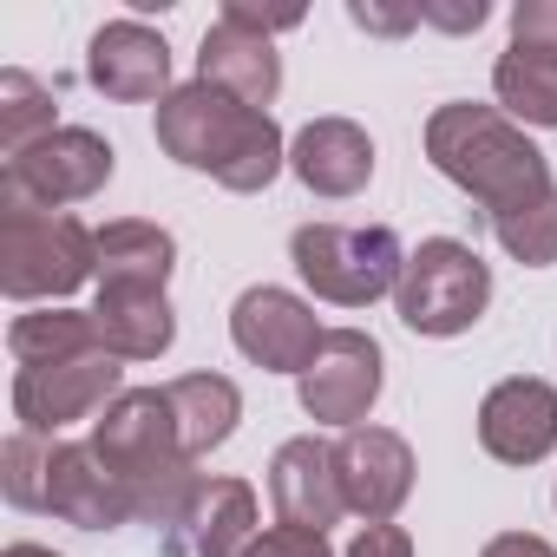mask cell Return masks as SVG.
Here are the masks:
<instances>
[{"label": "cell", "mask_w": 557, "mask_h": 557, "mask_svg": "<svg viewBox=\"0 0 557 557\" xmlns=\"http://www.w3.org/2000/svg\"><path fill=\"white\" fill-rule=\"evenodd\" d=\"M112 472L119 485L132 492V524H151L164 531V544L177 537L190 498H197V459L184 453L177 440V413H171V394L164 387H125L99 420H92V440H86Z\"/></svg>", "instance_id": "cell-1"}, {"label": "cell", "mask_w": 557, "mask_h": 557, "mask_svg": "<svg viewBox=\"0 0 557 557\" xmlns=\"http://www.w3.org/2000/svg\"><path fill=\"white\" fill-rule=\"evenodd\" d=\"M158 145L164 158H177L184 171H210L223 190L256 197L275 184V171L289 164V138L269 112L190 79L158 106Z\"/></svg>", "instance_id": "cell-2"}, {"label": "cell", "mask_w": 557, "mask_h": 557, "mask_svg": "<svg viewBox=\"0 0 557 557\" xmlns=\"http://www.w3.org/2000/svg\"><path fill=\"white\" fill-rule=\"evenodd\" d=\"M426 158H433L440 177H453L466 197L485 203V223H498V216L557 190L550 164L524 138V125H511L492 106H466V99H453L426 119Z\"/></svg>", "instance_id": "cell-3"}, {"label": "cell", "mask_w": 557, "mask_h": 557, "mask_svg": "<svg viewBox=\"0 0 557 557\" xmlns=\"http://www.w3.org/2000/svg\"><path fill=\"white\" fill-rule=\"evenodd\" d=\"M99 275V230L73 210H40L21 197H0V289L14 302H66Z\"/></svg>", "instance_id": "cell-4"}, {"label": "cell", "mask_w": 557, "mask_h": 557, "mask_svg": "<svg viewBox=\"0 0 557 557\" xmlns=\"http://www.w3.org/2000/svg\"><path fill=\"white\" fill-rule=\"evenodd\" d=\"M289 256H296V275L335 309H368L381 296L400 289V269H407V249L387 223H302L289 236Z\"/></svg>", "instance_id": "cell-5"}, {"label": "cell", "mask_w": 557, "mask_h": 557, "mask_svg": "<svg viewBox=\"0 0 557 557\" xmlns=\"http://www.w3.org/2000/svg\"><path fill=\"white\" fill-rule=\"evenodd\" d=\"M485 302H492V269H485V256H479L472 243H459V236H426V243L407 256L400 289H394L400 322H407L413 335H433V342L466 335V329L485 315Z\"/></svg>", "instance_id": "cell-6"}, {"label": "cell", "mask_w": 557, "mask_h": 557, "mask_svg": "<svg viewBox=\"0 0 557 557\" xmlns=\"http://www.w3.org/2000/svg\"><path fill=\"white\" fill-rule=\"evenodd\" d=\"M119 151L86 132V125H60L53 138H40L34 151L8 158V177H0V197H21V203H40V210H66V203H86L106 190Z\"/></svg>", "instance_id": "cell-7"}, {"label": "cell", "mask_w": 557, "mask_h": 557, "mask_svg": "<svg viewBox=\"0 0 557 557\" xmlns=\"http://www.w3.org/2000/svg\"><path fill=\"white\" fill-rule=\"evenodd\" d=\"M381 381H387V361H381V342L361 335V329H329L322 355L296 374V394H302V413L322 420V426H361L381 400Z\"/></svg>", "instance_id": "cell-8"}, {"label": "cell", "mask_w": 557, "mask_h": 557, "mask_svg": "<svg viewBox=\"0 0 557 557\" xmlns=\"http://www.w3.org/2000/svg\"><path fill=\"white\" fill-rule=\"evenodd\" d=\"M230 342H236V355L256 361L262 374H302V368L322 355L329 329L315 322V309H309L302 296L262 283V289H243V296H236V309H230Z\"/></svg>", "instance_id": "cell-9"}, {"label": "cell", "mask_w": 557, "mask_h": 557, "mask_svg": "<svg viewBox=\"0 0 557 557\" xmlns=\"http://www.w3.org/2000/svg\"><path fill=\"white\" fill-rule=\"evenodd\" d=\"M119 355H79V361H60V368H21L14 374V420L21 433H60L73 420H92L106 413L125 387H119Z\"/></svg>", "instance_id": "cell-10"}, {"label": "cell", "mask_w": 557, "mask_h": 557, "mask_svg": "<svg viewBox=\"0 0 557 557\" xmlns=\"http://www.w3.org/2000/svg\"><path fill=\"white\" fill-rule=\"evenodd\" d=\"M335 472L348 511H361L368 524H394V511L413 498V446L387 426H348L335 440Z\"/></svg>", "instance_id": "cell-11"}, {"label": "cell", "mask_w": 557, "mask_h": 557, "mask_svg": "<svg viewBox=\"0 0 557 557\" xmlns=\"http://www.w3.org/2000/svg\"><path fill=\"white\" fill-rule=\"evenodd\" d=\"M479 446L498 466H537L557 453V387L537 374H511L479 400Z\"/></svg>", "instance_id": "cell-12"}, {"label": "cell", "mask_w": 557, "mask_h": 557, "mask_svg": "<svg viewBox=\"0 0 557 557\" xmlns=\"http://www.w3.org/2000/svg\"><path fill=\"white\" fill-rule=\"evenodd\" d=\"M86 79L106 92V99H125V106H145V99H171V47L158 27L145 21H106L86 47Z\"/></svg>", "instance_id": "cell-13"}, {"label": "cell", "mask_w": 557, "mask_h": 557, "mask_svg": "<svg viewBox=\"0 0 557 557\" xmlns=\"http://www.w3.org/2000/svg\"><path fill=\"white\" fill-rule=\"evenodd\" d=\"M269 505H275V518H283V524H302V531H322L329 537V524L348 511L342 472H335V446L315 440V433L275 446V459H269Z\"/></svg>", "instance_id": "cell-14"}, {"label": "cell", "mask_w": 557, "mask_h": 557, "mask_svg": "<svg viewBox=\"0 0 557 557\" xmlns=\"http://www.w3.org/2000/svg\"><path fill=\"white\" fill-rule=\"evenodd\" d=\"M197 79L230 92V99H243V106H256V112H269L275 92H283V53H275L269 34H249V27L216 14V27L197 47Z\"/></svg>", "instance_id": "cell-15"}, {"label": "cell", "mask_w": 557, "mask_h": 557, "mask_svg": "<svg viewBox=\"0 0 557 557\" xmlns=\"http://www.w3.org/2000/svg\"><path fill=\"white\" fill-rule=\"evenodd\" d=\"M47 511L60 524H79V531H119V524H132V492L119 485V472L92 446H53Z\"/></svg>", "instance_id": "cell-16"}, {"label": "cell", "mask_w": 557, "mask_h": 557, "mask_svg": "<svg viewBox=\"0 0 557 557\" xmlns=\"http://www.w3.org/2000/svg\"><path fill=\"white\" fill-rule=\"evenodd\" d=\"M289 171L315 197H355L374 177V138L355 119H309L289 145Z\"/></svg>", "instance_id": "cell-17"}, {"label": "cell", "mask_w": 557, "mask_h": 557, "mask_svg": "<svg viewBox=\"0 0 557 557\" xmlns=\"http://www.w3.org/2000/svg\"><path fill=\"white\" fill-rule=\"evenodd\" d=\"M256 537H262L256 492L243 479H203L197 498H190V511H184V524H177V537L164 550L171 557H243Z\"/></svg>", "instance_id": "cell-18"}, {"label": "cell", "mask_w": 557, "mask_h": 557, "mask_svg": "<svg viewBox=\"0 0 557 557\" xmlns=\"http://www.w3.org/2000/svg\"><path fill=\"white\" fill-rule=\"evenodd\" d=\"M92 329H99V348L119 361H158L177 342V315L164 289H99Z\"/></svg>", "instance_id": "cell-19"}, {"label": "cell", "mask_w": 557, "mask_h": 557, "mask_svg": "<svg viewBox=\"0 0 557 557\" xmlns=\"http://www.w3.org/2000/svg\"><path fill=\"white\" fill-rule=\"evenodd\" d=\"M171 269H177L171 230L145 216H119L99 230V289H164Z\"/></svg>", "instance_id": "cell-20"}, {"label": "cell", "mask_w": 557, "mask_h": 557, "mask_svg": "<svg viewBox=\"0 0 557 557\" xmlns=\"http://www.w3.org/2000/svg\"><path fill=\"white\" fill-rule=\"evenodd\" d=\"M164 394H171L177 440H184V453H190V459L216 453V446L236 433V420H243V394H236V381H230V374H177Z\"/></svg>", "instance_id": "cell-21"}, {"label": "cell", "mask_w": 557, "mask_h": 557, "mask_svg": "<svg viewBox=\"0 0 557 557\" xmlns=\"http://www.w3.org/2000/svg\"><path fill=\"white\" fill-rule=\"evenodd\" d=\"M8 355H14L21 368H60V361L99 355L92 309L79 315V309L53 302V309H27V315H14V329H8Z\"/></svg>", "instance_id": "cell-22"}, {"label": "cell", "mask_w": 557, "mask_h": 557, "mask_svg": "<svg viewBox=\"0 0 557 557\" xmlns=\"http://www.w3.org/2000/svg\"><path fill=\"white\" fill-rule=\"evenodd\" d=\"M492 92H498V106H505L511 125L557 132V53L505 47L498 66H492Z\"/></svg>", "instance_id": "cell-23"}, {"label": "cell", "mask_w": 557, "mask_h": 557, "mask_svg": "<svg viewBox=\"0 0 557 557\" xmlns=\"http://www.w3.org/2000/svg\"><path fill=\"white\" fill-rule=\"evenodd\" d=\"M53 132H60V125H53V92H47L34 73L8 66V73H0V151L21 158V151H34V145L53 138Z\"/></svg>", "instance_id": "cell-24"}, {"label": "cell", "mask_w": 557, "mask_h": 557, "mask_svg": "<svg viewBox=\"0 0 557 557\" xmlns=\"http://www.w3.org/2000/svg\"><path fill=\"white\" fill-rule=\"evenodd\" d=\"M492 236H498V249H505L511 262L550 269V262H557V190L537 197V203H524V210H511V216H498Z\"/></svg>", "instance_id": "cell-25"}, {"label": "cell", "mask_w": 557, "mask_h": 557, "mask_svg": "<svg viewBox=\"0 0 557 557\" xmlns=\"http://www.w3.org/2000/svg\"><path fill=\"white\" fill-rule=\"evenodd\" d=\"M47 472H53V446L40 433H14L0 446V492L14 511H47Z\"/></svg>", "instance_id": "cell-26"}, {"label": "cell", "mask_w": 557, "mask_h": 557, "mask_svg": "<svg viewBox=\"0 0 557 557\" xmlns=\"http://www.w3.org/2000/svg\"><path fill=\"white\" fill-rule=\"evenodd\" d=\"M511 47L557 53V0H518L511 8Z\"/></svg>", "instance_id": "cell-27"}, {"label": "cell", "mask_w": 557, "mask_h": 557, "mask_svg": "<svg viewBox=\"0 0 557 557\" xmlns=\"http://www.w3.org/2000/svg\"><path fill=\"white\" fill-rule=\"evenodd\" d=\"M243 557H335V544L322 531H302V524H269Z\"/></svg>", "instance_id": "cell-28"}, {"label": "cell", "mask_w": 557, "mask_h": 557, "mask_svg": "<svg viewBox=\"0 0 557 557\" xmlns=\"http://www.w3.org/2000/svg\"><path fill=\"white\" fill-rule=\"evenodd\" d=\"M348 21L361 27V34H413L420 27V0H413V8H381V0H348Z\"/></svg>", "instance_id": "cell-29"}, {"label": "cell", "mask_w": 557, "mask_h": 557, "mask_svg": "<svg viewBox=\"0 0 557 557\" xmlns=\"http://www.w3.org/2000/svg\"><path fill=\"white\" fill-rule=\"evenodd\" d=\"M223 21H236V27H249V34H289V27H302V8H256V0H223Z\"/></svg>", "instance_id": "cell-30"}, {"label": "cell", "mask_w": 557, "mask_h": 557, "mask_svg": "<svg viewBox=\"0 0 557 557\" xmlns=\"http://www.w3.org/2000/svg\"><path fill=\"white\" fill-rule=\"evenodd\" d=\"M485 0H459V8H446V0H420V21L426 27H446V34H479L485 27Z\"/></svg>", "instance_id": "cell-31"}, {"label": "cell", "mask_w": 557, "mask_h": 557, "mask_svg": "<svg viewBox=\"0 0 557 557\" xmlns=\"http://www.w3.org/2000/svg\"><path fill=\"white\" fill-rule=\"evenodd\" d=\"M342 557H413V537L400 524H361V537Z\"/></svg>", "instance_id": "cell-32"}, {"label": "cell", "mask_w": 557, "mask_h": 557, "mask_svg": "<svg viewBox=\"0 0 557 557\" xmlns=\"http://www.w3.org/2000/svg\"><path fill=\"white\" fill-rule=\"evenodd\" d=\"M479 557H557L544 537H531V531H505V537H492Z\"/></svg>", "instance_id": "cell-33"}, {"label": "cell", "mask_w": 557, "mask_h": 557, "mask_svg": "<svg viewBox=\"0 0 557 557\" xmlns=\"http://www.w3.org/2000/svg\"><path fill=\"white\" fill-rule=\"evenodd\" d=\"M0 557H60V550H47V544H8Z\"/></svg>", "instance_id": "cell-34"}]
</instances>
